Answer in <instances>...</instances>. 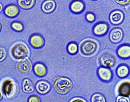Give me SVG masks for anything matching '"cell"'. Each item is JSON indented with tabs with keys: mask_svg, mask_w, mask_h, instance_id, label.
Here are the masks:
<instances>
[{
	"mask_svg": "<svg viewBox=\"0 0 130 102\" xmlns=\"http://www.w3.org/2000/svg\"><path fill=\"white\" fill-rule=\"evenodd\" d=\"M53 85L56 92L61 94H65L71 89L73 83L69 78L61 76L55 79Z\"/></svg>",
	"mask_w": 130,
	"mask_h": 102,
	"instance_id": "obj_1",
	"label": "cell"
},
{
	"mask_svg": "<svg viewBox=\"0 0 130 102\" xmlns=\"http://www.w3.org/2000/svg\"><path fill=\"white\" fill-rule=\"evenodd\" d=\"M28 102H40V99L38 96L32 95L29 98Z\"/></svg>",
	"mask_w": 130,
	"mask_h": 102,
	"instance_id": "obj_27",
	"label": "cell"
},
{
	"mask_svg": "<svg viewBox=\"0 0 130 102\" xmlns=\"http://www.w3.org/2000/svg\"><path fill=\"white\" fill-rule=\"evenodd\" d=\"M110 20L113 24L118 25L121 24L124 19V14L120 10H115L110 14Z\"/></svg>",
	"mask_w": 130,
	"mask_h": 102,
	"instance_id": "obj_9",
	"label": "cell"
},
{
	"mask_svg": "<svg viewBox=\"0 0 130 102\" xmlns=\"http://www.w3.org/2000/svg\"><path fill=\"white\" fill-rule=\"evenodd\" d=\"M118 55L122 58H128L130 56V47L128 45L121 46L117 50Z\"/></svg>",
	"mask_w": 130,
	"mask_h": 102,
	"instance_id": "obj_17",
	"label": "cell"
},
{
	"mask_svg": "<svg viewBox=\"0 0 130 102\" xmlns=\"http://www.w3.org/2000/svg\"><path fill=\"white\" fill-rule=\"evenodd\" d=\"M36 89L39 94H45L50 91L51 86L47 81L41 80L38 82V83L36 84Z\"/></svg>",
	"mask_w": 130,
	"mask_h": 102,
	"instance_id": "obj_10",
	"label": "cell"
},
{
	"mask_svg": "<svg viewBox=\"0 0 130 102\" xmlns=\"http://www.w3.org/2000/svg\"><path fill=\"white\" fill-rule=\"evenodd\" d=\"M78 50V45L75 43H70L68 46V51L72 55H74L77 53Z\"/></svg>",
	"mask_w": 130,
	"mask_h": 102,
	"instance_id": "obj_23",
	"label": "cell"
},
{
	"mask_svg": "<svg viewBox=\"0 0 130 102\" xmlns=\"http://www.w3.org/2000/svg\"><path fill=\"white\" fill-rule=\"evenodd\" d=\"M35 3V1L34 0H19L18 4L23 9H30L33 7Z\"/></svg>",
	"mask_w": 130,
	"mask_h": 102,
	"instance_id": "obj_20",
	"label": "cell"
},
{
	"mask_svg": "<svg viewBox=\"0 0 130 102\" xmlns=\"http://www.w3.org/2000/svg\"><path fill=\"white\" fill-rule=\"evenodd\" d=\"M1 25L0 24V31H1Z\"/></svg>",
	"mask_w": 130,
	"mask_h": 102,
	"instance_id": "obj_33",
	"label": "cell"
},
{
	"mask_svg": "<svg viewBox=\"0 0 130 102\" xmlns=\"http://www.w3.org/2000/svg\"><path fill=\"white\" fill-rule=\"evenodd\" d=\"M91 101L92 102H106V99L103 95L96 93L93 95Z\"/></svg>",
	"mask_w": 130,
	"mask_h": 102,
	"instance_id": "obj_22",
	"label": "cell"
},
{
	"mask_svg": "<svg viewBox=\"0 0 130 102\" xmlns=\"http://www.w3.org/2000/svg\"><path fill=\"white\" fill-rule=\"evenodd\" d=\"M56 8V4L53 0H47L42 4V10L45 13L50 14L54 11Z\"/></svg>",
	"mask_w": 130,
	"mask_h": 102,
	"instance_id": "obj_16",
	"label": "cell"
},
{
	"mask_svg": "<svg viewBox=\"0 0 130 102\" xmlns=\"http://www.w3.org/2000/svg\"><path fill=\"white\" fill-rule=\"evenodd\" d=\"M11 27L16 32H21L24 29L23 25L21 22L19 21H15L12 22V24H11Z\"/></svg>",
	"mask_w": 130,
	"mask_h": 102,
	"instance_id": "obj_24",
	"label": "cell"
},
{
	"mask_svg": "<svg viewBox=\"0 0 130 102\" xmlns=\"http://www.w3.org/2000/svg\"><path fill=\"white\" fill-rule=\"evenodd\" d=\"M7 56L6 50L4 47H0V62L4 61Z\"/></svg>",
	"mask_w": 130,
	"mask_h": 102,
	"instance_id": "obj_25",
	"label": "cell"
},
{
	"mask_svg": "<svg viewBox=\"0 0 130 102\" xmlns=\"http://www.w3.org/2000/svg\"><path fill=\"white\" fill-rule=\"evenodd\" d=\"M2 93H1V91H0V100H1V98H2Z\"/></svg>",
	"mask_w": 130,
	"mask_h": 102,
	"instance_id": "obj_32",
	"label": "cell"
},
{
	"mask_svg": "<svg viewBox=\"0 0 130 102\" xmlns=\"http://www.w3.org/2000/svg\"><path fill=\"white\" fill-rule=\"evenodd\" d=\"M29 48L23 42H18L11 48V54L16 59H24L29 55Z\"/></svg>",
	"mask_w": 130,
	"mask_h": 102,
	"instance_id": "obj_2",
	"label": "cell"
},
{
	"mask_svg": "<svg viewBox=\"0 0 130 102\" xmlns=\"http://www.w3.org/2000/svg\"><path fill=\"white\" fill-rule=\"evenodd\" d=\"M84 8V5L83 2L80 1H73L70 5V9L74 13H80Z\"/></svg>",
	"mask_w": 130,
	"mask_h": 102,
	"instance_id": "obj_19",
	"label": "cell"
},
{
	"mask_svg": "<svg viewBox=\"0 0 130 102\" xmlns=\"http://www.w3.org/2000/svg\"><path fill=\"white\" fill-rule=\"evenodd\" d=\"M86 19L89 22H93L95 20V16L94 14L92 12H88L86 15Z\"/></svg>",
	"mask_w": 130,
	"mask_h": 102,
	"instance_id": "obj_26",
	"label": "cell"
},
{
	"mask_svg": "<svg viewBox=\"0 0 130 102\" xmlns=\"http://www.w3.org/2000/svg\"><path fill=\"white\" fill-rule=\"evenodd\" d=\"M22 90L26 93H31L34 91V86L31 80L27 78L24 79L22 82Z\"/></svg>",
	"mask_w": 130,
	"mask_h": 102,
	"instance_id": "obj_18",
	"label": "cell"
},
{
	"mask_svg": "<svg viewBox=\"0 0 130 102\" xmlns=\"http://www.w3.org/2000/svg\"><path fill=\"white\" fill-rule=\"evenodd\" d=\"M2 9V5L1 4H0V12H1V11Z\"/></svg>",
	"mask_w": 130,
	"mask_h": 102,
	"instance_id": "obj_31",
	"label": "cell"
},
{
	"mask_svg": "<svg viewBox=\"0 0 130 102\" xmlns=\"http://www.w3.org/2000/svg\"><path fill=\"white\" fill-rule=\"evenodd\" d=\"M19 8L16 5L11 4L7 6L5 8V15L9 18H15L19 13Z\"/></svg>",
	"mask_w": 130,
	"mask_h": 102,
	"instance_id": "obj_12",
	"label": "cell"
},
{
	"mask_svg": "<svg viewBox=\"0 0 130 102\" xmlns=\"http://www.w3.org/2000/svg\"><path fill=\"white\" fill-rule=\"evenodd\" d=\"M98 44L94 39H86L80 45L81 52L83 55L90 56L94 54L97 50Z\"/></svg>",
	"mask_w": 130,
	"mask_h": 102,
	"instance_id": "obj_4",
	"label": "cell"
},
{
	"mask_svg": "<svg viewBox=\"0 0 130 102\" xmlns=\"http://www.w3.org/2000/svg\"><path fill=\"white\" fill-rule=\"evenodd\" d=\"M98 73L100 78L103 81H108L112 78V73L109 69L105 67H100L98 70Z\"/></svg>",
	"mask_w": 130,
	"mask_h": 102,
	"instance_id": "obj_13",
	"label": "cell"
},
{
	"mask_svg": "<svg viewBox=\"0 0 130 102\" xmlns=\"http://www.w3.org/2000/svg\"><path fill=\"white\" fill-rule=\"evenodd\" d=\"M70 102H86L85 100L81 98H75L74 99L72 100Z\"/></svg>",
	"mask_w": 130,
	"mask_h": 102,
	"instance_id": "obj_30",
	"label": "cell"
},
{
	"mask_svg": "<svg viewBox=\"0 0 130 102\" xmlns=\"http://www.w3.org/2000/svg\"><path fill=\"white\" fill-rule=\"evenodd\" d=\"M116 102H129V100L127 97H123V96H119L117 98Z\"/></svg>",
	"mask_w": 130,
	"mask_h": 102,
	"instance_id": "obj_28",
	"label": "cell"
},
{
	"mask_svg": "<svg viewBox=\"0 0 130 102\" xmlns=\"http://www.w3.org/2000/svg\"><path fill=\"white\" fill-rule=\"evenodd\" d=\"M30 43L33 47L36 48H40L44 45L45 41L44 38L41 35L35 34L30 37Z\"/></svg>",
	"mask_w": 130,
	"mask_h": 102,
	"instance_id": "obj_8",
	"label": "cell"
},
{
	"mask_svg": "<svg viewBox=\"0 0 130 102\" xmlns=\"http://www.w3.org/2000/svg\"><path fill=\"white\" fill-rule=\"evenodd\" d=\"M115 59L113 56L108 53H104L100 57V63L104 67H112L115 65Z\"/></svg>",
	"mask_w": 130,
	"mask_h": 102,
	"instance_id": "obj_5",
	"label": "cell"
},
{
	"mask_svg": "<svg viewBox=\"0 0 130 102\" xmlns=\"http://www.w3.org/2000/svg\"><path fill=\"white\" fill-rule=\"evenodd\" d=\"M115 2L120 5H126L129 3V1H127V0L126 1H115Z\"/></svg>",
	"mask_w": 130,
	"mask_h": 102,
	"instance_id": "obj_29",
	"label": "cell"
},
{
	"mask_svg": "<svg viewBox=\"0 0 130 102\" xmlns=\"http://www.w3.org/2000/svg\"><path fill=\"white\" fill-rule=\"evenodd\" d=\"M32 65L30 60L27 58L22 59L17 64V69L22 73H27L31 70Z\"/></svg>",
	"mask_w": 130,
	"mask_h": 102,
	"instance_id": "obj_6",
	"label": "cell"
},
{
	"mask_svg": "<svg viewBox=\"0 0 130 102\" xmlns=\"http://www.w3.org/2000/svg\"><path fill=\"white\" fill-rule=\"evenodd\" d=\"M123 33L120 28H114L109 34V39L113 43H117L122 40Z\"/></svg>",
	"mask_w": 130,
	"mask_h": 102,
	"instance_id": "obj_7",
	"label": "cell"
},
{
	"mask_svg": "<svg viewBox=\"0 0 130 102\" xmlns=\"http://www.w3.org/2000/svg\"><path fill=\"white\" fill-rule=\"evenodd\" d=\"M117 73L120 78H125L129 73V69L126 65H121L118 67Z\"/></svg>",
	"mask_w": 130,
	"mask_h": 102,
	"instance_id": "obj_21",
	"label": "cell"
},
{
	"mask_svg": "<svg viewBox=\"0 0 130 102\" xmlns=\"http://www.w3.org/2000/svg\"><path fill=\"white\" fill-rule=\"evenodd\" d=\"M34 71L37 76L43 77L46 74L47 68L44 63L38 62L35 64L34 66Z\"/></svg>",
	"mask_w": 130,
	"mask_h": 102,
	"instance_id": "obj_15",
	"label": "cell"
},
{
	"mask_svg": "<svg viewBox=\"0 0 130 102\" xmlns=\"http://www.w3.org/2000/svg\"><path fill=\"white\" fill-rule=\"evenodd\" d=\"M118 93L123 97H128L130 95V83L129 81L122 82L118 87Z\"/></svg>",
	"mask_w": 130,
	"mask_h": 102,
	"instance_id": "obj_14",
	"label": "cell"
},
{
	"mask_svg": "<svg viewBox=\"0 0 130 102\" xmlns=\"http://www.w3.org/2000/svg\"><path fill=\"white\" fill-rule=\"evenodd\" d=\"M2 89L7 98H12L18 94L19 87L13 80L8 79L3 82Z\"/></svg>",
	"mask_w": 130,
	"mask_h": 102,
	"instance_id": "obj_3",
	"label": "cell"
},
{
	"mask_svg": "<svg viewBox=\"0 0 130 102\" xmlns=\"http://www.w3.org/2000/svg\"><path fill=\"white\" fill-rule=\"evenodd\" d=\"M108 29V25L106 22H100L94 26L93 28V32L97 35H103L107 32Z\"/></svg>",
	"mask_w": 130,
	"mask_h": 102,
	"instance_id": "obj_11",
	"label": "cell"
}]
</instances>
